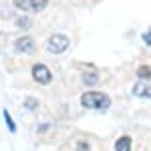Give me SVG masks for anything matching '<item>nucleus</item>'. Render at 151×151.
I'll list each match as a JSON object with an SVG mask.
<instances>
[{
	"instance_id": "nucleus-1",
	"label": "nucleus",
	"mask_w": 151,
	"mask_h": 151,
	"mask_svg": "<svg viewBox=\"0 0 151 151\" xmlns=\"http://www.w3.org/2000/svg\"><path fill=\"white\" fill-rule=\"evenodd\" d=\"M81 105L85 109H95V111H107L111 107V99L105 93L99 91H89V93H83L81 97Z\"/></svg>"
},
{
	"instance_id": "nucleus-2",
	"label": "nucleus",
	"mask_w": 151,
	"mask_h": 151,
	"mask_svg": "<svg viewBox=\"0 0 151 151\" xmlns=\"http://www.w3.org/2000/svg\"><path fill=\"white\" fill-rule=\"evenodd\" d=\"M69 45H70L69 36L52 35L50 38H48V42H47V48L50 50V52H55V55H60V52H65V50L69 48Z\"/></svg>"
},
{
	"instance_id": "nucleus-3",
	"label": "nucleus",
	"mask_w": 151,
	"mask_h": 151,
	"mask_svg": "<svg viewBox=\"0 0 151 151\" xmlns=\"http://www.w3.org/2000/svg\"><path fill=\"white\" fill-rule=\"evenodd\" d=\"M48 0H14V6L24 12H40L45 10Z\"/></svg>"
},
{
	"instance_id": "nucleus-4",
	"label": "nucleus",
	"mask_w": 151,
	"mask_h": 151,
	"mask_svg": "<svg viewBox=\"0 0 151 151\" xmlns=\"http://www.w3.org/2000/svg\"><path fill=\"white\" fill-rule=\"evenodd\" d=\"M32 77H35V81L40 83V85H48V83L52 81V73H50L48 67H45V65H35V67H32Z\"/></svg>"
},
{
	"instance_id": "nucleus-5",
	"label": "nucleus",
	"mask_w": 151,
	"mask_h": 151,
	"mask_svg": "<svg viewBox=\"0 0 151 151\" xmlns=\"http://www.w3.org/2000/svg\"><path fill=\"white\" fill-rule=\"evenodd\" d=\"M35 47H36V42H35L32 36H20V38L14 42V48H16L18 52H32Z\"/></svg>"
},
{
	"instance_id": "nucleus-6",
	"label": "nucleus",
	"mask_w": 151,
	"mask_h": 151,
	"mask_svg": "<svg viewBox=\"0 0 151 151\" xmlns=\"http://www.w3.org/2000/svg\"><path fill=\"white\" fill-rule=\"evenodd\" d=\"M131 137L129 135H123V137H119L115 141V151H131Z\"/></svg>"
},
{
	"instance_id": "nucleus-7",
	"label": "nucleus",
	"mask_w": 151,
	"mask_h": 151,
	"mask_svg": "<svg viewBox=\"0 0 151 151\" xmlns=\"http://www.w3.org/2000/svg\"><path fill=\"white\" fill-rule=\"evenodd\" d=\"M137 77L141 81H151V67L149 65H141L137 69Z\"/></svg>"
},
{
	"instance_id": "nucleus-8",
	"label": "nucleus",
	"mask_w": 151,
	"mask_h": 151,
	"mask_svg": "<svg viewBox=\"0 0 151 151\" xmlns=\"http://www.w3.org/2000/svg\"><path fill=\"white\" fill-rule=\"evenodd\" d=\"M133 93L137 97H151V87H143V85H135L133 87Z\"/></svg>"
},
{
	"instance_id": "nucleus-9",
	"label": "nucleus",
	"mask_w": 151,
	"mask_h": 151,
	"mask_svg": "<svg viewBox=\"0 0 151 151\" xmlns=\"http://www.w3.org/2000/svg\"><path fill=\"white\" fill-rule=\"evenodd\" d=\"M97 81H99V77H97L95 73H85V75H83V83H85V85H95Z\"/></svg>"
},
{
	"instance_id": "nucleus-10",
	"label": "nucleus",
	"mask_w": 151,
	"mask_h": 151,
	"mask_svg": "<svg viewBox=\"0 0 151 151\" xmlns=\"http://www.w3.org/2000/svg\"><path fill=\"white\" fill-rule=\"evenodd\" d=\"M2 115H4V121H6V125H8V129H10L12 133H14V131H16V125H14V121H12L10 113H8V111L4 109V111H2Z\"/></svg>"
},
{
	"instance_id": "nucleus-11",
	"label": "nucleus",
	"mask_w": 151,
	"mask_h": 151,
	"mask_svg": "<svg viewBox=\"0 0 151 151\" xmlns=\"http://www.w3.org/2000/svg\"><path fill=\"white\" fill-rule=\"evenodd\" d=\"M24 107H26V109H35V107H36V101H35V99H30V97H28V99L24 101Z\"/></svg>"
},
{
	"instance_id": "nucleus-12",
	"label": "nucleus",
	"mask_w": 151,
	"mask_h": 151,
	"mask_svg": "<svg viewBox=\"0 0 151 151\" xmlns=\"http://www.w3.org/2000/svg\"><path fill=\"white\" fill-rule=\"evenodd\" d=\"M16 24H18V26H28V24H30V20H28V18H18V20H16Z\"/></svg>"
},
{
	"instance_id": "nucleus-13",
	"label": "nucleus",
	"mask_w": 151,
	"mask_h": 151,
	"mask_svg": "<svg viewBox=\"0 0 151 151\" xmlns=\"http://www.w3.org/2000/svg\"><path fill=\"white\" fill-rule=\"evenodd\" d=\"M143 40H145V45H149V47H151V28H149V32L143 35Z\"/></svg>"
},
{
	"instance_id": "nucleus-14",
	"label": "nucleus",
	"mask_w": 151,
	"mask_h": 151,
	"mask_svg": "<svg viewBox=\"0 0 151 151\" xmlns=\"http://www.w3.org/2000/svg\"><path fill=\"white\" fill-rule=\"evenodd\" d=\"M77 151H89V145H87V143H79V147H77Z\"/></svg>"
}]
</instances>
